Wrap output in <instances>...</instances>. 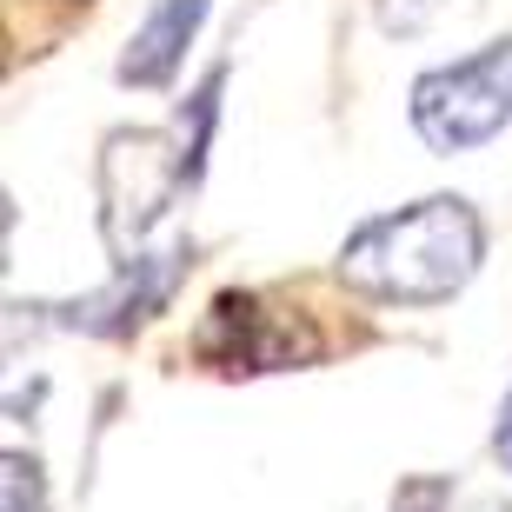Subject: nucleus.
I'll use <instances>...</instances> for the list:
<instances>
[{"mask_svg": "<svg viewBox=\"0 0 512 512\" xmlns=\"http://www.w3.org/2000/svg\"><path fill=\"white\" fill-rule=\"evenodd\" d=\"M486 260V227L473 200L459 193H426L399 213H373L346 233L340 247V280L366 300H399V306H439L466 293V280Z\"/></svg>", "mask_w": 512, "mask_h": 512, "instance_id": "f257e3e1", "label": "nucleus"}, {"mask_svg": "<svg viewBox=\"0 0 512 512\" xmlns=\"http://www.w3.org/2000/svg\"><path fill=\"white\" fill-rule=\"evenodd\" d=\"M413 133L433 153H473L512 120V40H486L479 54L413 80Z\"/></svg>", "mask_w": 512, "mask_h": 512, "instance_id": "f03ea898", "label": "nucleus"}, {"mask_svg": "<svg viewBox=\"0 0 512 512\" xmlns=\"http://www.w3.org/2000/svg\"><path fill=\"white\" fill-rule=\"evenodd\" d=\"M200 360L220 373H280V366L320 360V340L300 313L273 306L266 293H220L200 326Z\"/></svg>", "mask_w": 512, "mask_h": 512, "instance_id": "7ed1b4c3", "label": "nucleus"}, {"mask_svg": "<svg viewBox=\"0 0 512 512\" xmlns=\"http://www.w3.org/2000/svg\"><path fill=\"white\" fill-rule=\"evenodd\" d=\"M213 0H153V14L133 27L127 54H120V80L127 87H167L187 60V40L200 34Z\"/></svg>", "mask_w": 512, "mask_h": 512, "instance_id": "20e7f679", "label": "nucleus"}, {"mask_svg": "<svg viewBox=\"0 0 512 512\" xmlns=\"http://www.w3.org/2000/svg\"><path fill=\"white\" fill-rule=\"evenodd\" d=\"M439 7H446V0H373V20H380L386 34H419Z\"/></svg>", "mask_w": 512, "mask_h": 512, "instance_id": "39448f33", "label": "nucleus"}, {"mask_svg": "<svg viewBox=\"0 0 512 512\" xmlns=\"http://www.w3.org/2000/svg\"><path fill=\"white\" fill-rule=\"evenodd\" d=\"M7 512H40V466L7 453Z\"/></svg>", "mask_w": 512, "mask_h": 512, "instance_id": "423d86ee", "label": "nucleus"}, {"mask_svg": "<svg viewBox=\"0 0 512 512\" xmlns=\"http://www.w3.org/2000/svg\"><path fill=\"white\" fill-rule=\"evenodd\" d=\"M446 506V486L439 479H413V486H399V499H393V512H439Z\"/></svg>", "mask_w": 512, "mask_h": 512, "instance_id": "0eeeda50", "label": "nucleus"}, {"mask_svg": "<svg viewBox=\"0 0 512 512\" xmlns=\"http://www.w3.org/2000/svg\"><path fill=\"white\" fill-rule=\"evenodd\" d=\"M493 453H499V466L512 473V386H506V399H499V426H493Z\"/></svg>", "mask_w": 512, "mask_h": 512, "instance_id": "6e6552de", "label": "nucleus"}]
</instances>
